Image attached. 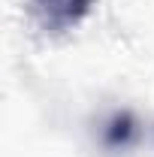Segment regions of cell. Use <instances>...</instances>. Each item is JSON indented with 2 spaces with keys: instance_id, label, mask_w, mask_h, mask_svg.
<instances>
[{
  "instance_id": "obj_1",
  "label": "cell",
  "mask_w": 154,
  "mask_h": 157,
  "mask_svg": "<svg viewBox=\"0 0 154 157\" xmlns=\"http://www.w3.org/2000/svg\"><path fill=\"white\" fill-rule=\"evenodd\" d=\"M94 0H33V9L45 27H70L76 24Z\"/></svg>"
}]
</instances>
